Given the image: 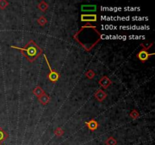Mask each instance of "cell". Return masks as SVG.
Segmentation results:
<instances>
[{"mask_svg":"<svg viewBox=\"0 0 155 145\" xmlns=\"http://www.w3.org/2000/svg\"><path fill=\"white\" fill-rule=\"evenodd\" d=\"M99 33H100L98 31L96 27L92 26L88 23L86 25L82 27L81 29L74 35V40L79 42V44L81 45L82 47L84 48L86 51L89 52L101 40V37H89V36H95Z\"/></svg>","mask_w":155,"mask_h":145,"instance_id":"6da1fadb","label":"cell"},{"mask_svg":"<svg viewBox=\"0 0 155 145\" xmlns=\"http://www.w3.org/2000/svg\"><path fill=\"white\" fill-rule=\"evenodd\" d=\"M11 48H17L18 50L20 51L30 62H33L42 53V48L36 45V43L33 40H30L23 48L16 46H11Z\"/></svg>","mask_w":155,"mask_h":145,"instance_id":"7a4b0ae2","label":"cell"},{"mask_svg":"<svg viewBox=\"0 0 155 145\" xmlns=\"http://www.w3.org/2000/svg\"><path fill=\"white\" fill-rule=\"evenodd\" d=\"M43 56H44V58H45V62H46L47 65H48L49 69V73L48 74V75H47V77H48V79H49L52 83H55L59 79L60 74H58V72H56L55 70L52 69V66H51L50 64H49V60H48V58H47L46 55H45V54H43Z\"/></svg>","mask_w":155,"mask_h":145,"instance_id":"3957f363","label":"cell"},{"mask_svg":"<svg viewBox=\"0 0 155 145\" xmlns=\"http://www.w3.org/2000/svg\"><path fill=\"white\" fill-rule=\"evenodd\" d=\"M154 53L149 54V52H148V50H146V49H142L137 54V57L142 62L144 63L145 61L149 59V57H151V56L154 55Z\"/></svg>","mask_w":155,"mask_h":145,"instance_id":"277c9868","label":"cell"},{"mask_svg":"<svg viewBox=\"0 0 155 145\" xmlns=\"http://www.w3.org/2000/svg\"><path fill=\"white\" fill-rule=\"evenodd\" d=\"M97 15L95 14H81V21L83 22H96L97 21Z\"/></svg>","mask_w":155,"mask_h":145,"instance_id":"5b68a950","label":"cell"},{"mask_svg":"<svg viewBox=\"0 0 155 145\" xmlns=\"http://www.w3.org/2000/svg\"><path fill=\"white\" fill-rule=\"evenodd\" d=\"M98 84L102 87L103 88H108L111 85V81L107 76H104L101 77V79L98 81Z\"/></svg>","mask_w":155,"mask_h":145,"instance_id":"8992f818","label":"cell"},{"mask_svg":"<svg viewBox=\"0 0 155 145\" xmlns=\"http://www.w3.org/2000/svg\"><path fill=\"white\" fill-rule=\"evenodd\" d=\"M108 95L105 92V91H103L102 89H98L96 93H95V98L96 100L99 102H102L103 100H105L107 98Z\"/></svg>","mask_w":155,"mask_h":145,"instance_id":"52a82bcc","label":"cell"},{"mask_svg":"<svg viewBox=\"0 0 155 145\" xmlns=\"http://www.w3.org/2000/svg\"><path fill=\"white\" fill-rule=\"evenodd\" d=\"M86 125L88 127V129L90 130L91 132H94L97 130L98 128V122L95 120H91L88 122H86Z\"/></svg>","mask_w":155,"mask_h":145,"instance_id":"ba28073f","label":"cell"},{"mask_svg":"<svg viewBox=\"0 0 155 145\" xmlns=\"http://www.w3.org/2000/svg\"><path fill=\"white\" fill-rule=\"evenodd\" d=\"M38 99L40 104H42V105H46V104L49 102V100H50L49 96L45 93H44L43 95H42L40 98H38Z\"/></svg>","mask_w":155,"mask_h":145,"instance_id":"9c48e42d","label":"cell"},{"mask_svg":"<svg viewBox=\"0 0 155 145\" xmlns=\"http://www.w3.org/2000/svg\"><path fill=\"white\" fill-rule=\"evenodd\" d=\"M96 6L94 5H83L81 6V10L83 11H96Z\"/></svg>","mask_w":155,"mask_h":145,"instance_id":"30bf717a","label":"cell"},{"mask_svg":"<svg viewBox=\"0 0 155 145\" xmlns=\"http://www.w3.org/2000/svg\"><path fill=\"white\" fill-rule=\"evenodd\" d=\"M8 138V134L0 127V145L2 144Z\"/></svg>","mask_w":155,"mask_h":145,"instance_id":"8fae6325","label":"cell"},{"mask_svg":"<svg viewBox=\"0 0 155 145\" xmlns=\"http://www.w3.org/2000/svg\"><path fill=\"white\" fill-rule=\"evenodd\" d=\"M33 93L34 94L37 98H40L42 95H43L45 93V91L40 86H36V88L33 89Z\"/></svg>","mask_w":155,"mask_h":145,"instance_id":"7c38bea8","label":"cell"},{"mask_svg":"<svg viewBox=\"0 0 155 145\" xmlns=\"http://www.w3.org/2000/svg\"><path fill=\"white\" fill-rule=\"evenodd\" d=\"M38 8L41 11L45 12L47 9H48V8H49V5H48V3H46L45 1H41V2L39 3Z\"/></svg>","mask_w":155,"mask_h":145,"instance_id":"4fadbf2b","label":"cell"},{"mask_svg":"<svg viewBox=\"0 0 155 145\" xmlns=\"http://www.w3.org/2000/svg\"><path fill=\"white\" fill-rule=\"evenodd\" d=\"M117 140L114 137H109L108 139L105 141V144L106 145H117Z\"/></svg>","mask_w":155,"mask_h":145,"instance_id":"5bb4252c","label":"cell"},{"mask_svg":"<svg viewBox=\"0 0 155 145\" xmlns=\"http://www.w3.org/2000/svg\"><path fill=\"white\" fill-rule=\"evenodd\" d=\"M130 117H131V118L134 120H137V119L140 117L139 112H138V111L135 109L132 110L131 111V113H130Z\"/></svg>","mask_w":155,"mask_h":145,"instance_id":"9a60e30c","label":"cell"},{"mask_svg":"<svg viewBox=\"0 0 155 145\" xmlns=\"http://www.w3.org/2000/svg\"><path fill=\"white\" fill-rule=\"evenodd\" d=\"M37 23H38L41 27H44L47 23V19L44 16H40V18L37 19Z\"/></svg>","mask_w":155,"mask_h":145,"instance_id":"2e32d148","label":"cell"},{"mask_svg":"<svg viewBox=\"0 0 155 145\" xmlns=\"http://www.w3.org/2000/svg\"><path fill=\"white\" fill-rule=\"evenodd\" d=\"M64 131L63 129H62V128H57V129H55V130L54 131V134H55L56 136L57 137H61L64 134Z\"/></svg>","mask_w":155,"mask_h":145,"instance_id":"e0dca14e","label":"cell"},{"mask_svg":"<svg viewBox=\"0 0 155 145\" xmlns=\"http://www.w3.org/2000/svg\"><path fill=\"white\" fill-rule=\"evenodd\" d=\"M85 75L86 78H88V79H92L94 77H95V76H96V73H95L92 70H89L86 73Z\"/></svg>","mask_w":155,"mask_h":145,"instance_id":"ac0fdd59","label":"cell"},{"mask_svg":"<svg viewBox=\"0 0 155 145\" xmlns=\"http://www.w3.org/2000/svg\"><path fill=\"white\" fill-rule=\"evenodd\" d=\"M8 2L6 0H0V8L1 9H5L7 8V6H8Z\"/></svg>","mask_w":155,"mask_h":145,"instance_id":"d6986e66","label":"cell"}]
</instances>
